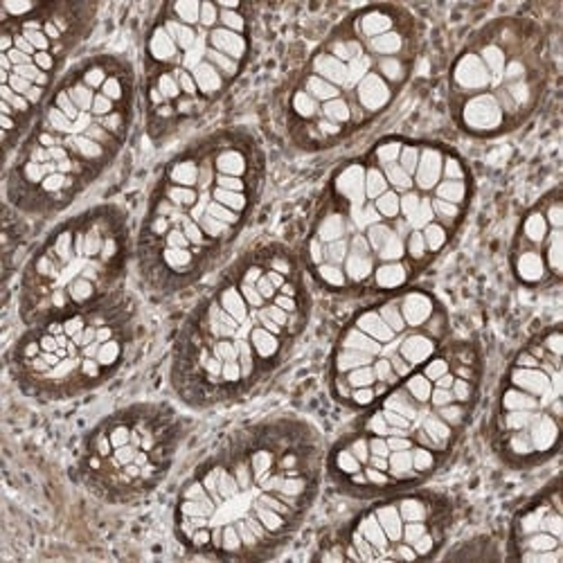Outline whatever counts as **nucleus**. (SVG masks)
Instances as JSON below:
<instances>
[{
  "mask_svg": "<svg viewBox=\"0 0 563 563\" xmlns=\"http://www.w3.org/2000/svg\"><path fill=\"white\" fill-rule=\"evenodd\" d=\"M257 8L176 0L156 8L140 45L137 92L154 145L206 120L249 70Z\"/></svg>",
  "mask_w": 563,
  "mask_h": 563,
  "instance_id": "nucleus-8",
  "label": "nucleus"
},
{
  "mask_svg": "<svg viewBox=\"0 0 563 563\" xmlns=\"http://www.w3.org/2000/svg\"><path fill=\"white\" fill-rule=\"evenodd\" d=\"M311 311L300 255L282 242L251 246L180 320L169 354L172 393L190 410L246 401L291 361Z\"/></svg>",
  "mask_w": 563,
  "mask_h": 563,
  "instance_id": "nucleus-3",
  "label": "nucleus"
},
{
  "mask_svg": "<svg viewBox=\"0 0 563 563\" xmlns=\"http://www.w3.org/2000/svg\"><path fill=\"white\" fill-rule=\"evenodd\" d=\"M137 107V73L126 57L100 53L70 66L10 156L8 206L34 219L66 212L118 163Z\"/></svg>",
  "mask_w": 563,
  "mask_h": 563,
  "instance_id": "nucleus-7",
  "label": "nucleus"
},
{
  "mask_svg": "<svg viewBox=\"0 0 563 563\" xmlns=\"http://www.w3.org/2000/svg\"><path fill=\"white\" fill-rule=\"evenodd\" d=\"M96 3H0V120L5 158L96 30Z\"/></svg>",
  "mask_w": 563,
  "mask_h": 563,
  "instance_id": "nucleus-13",
  "label": "nucleus"
},
{
  "mask_svg": "<svg viewBox=\"0 0 563 563\" xmlns=\"http://www.w3.org/2000/svg\"><path fill=\"white\" fill-rule=\"evenodd\" d=\"M129 214L115 203L86 208L57 223L27 257L16 289L23 327L38 324L124 289L133 262Z\"/></svg>",
  "mask_w": 563,
  "mask_h": 563,
  "instance_id": "nucleus-12",
  "label": "nucleus"
},
{
  "mask_svg": "<svg viewBox=\"0 0 563 563\" xmlns=\"http://www.w3.org/2000/svg\"><path fill=\"white\" fill-rule=\"evenodd\" d=\"M140 336V307L122 289L98 305L25 327L10 350L8 369L23 397L64 404L109 384Z\"/></svg>",
  "mask_w": 563,
  "mask_h": 563,
  "instance_id": "nucleus-11",
  "label": "nucleus"
},
{
  "mask_svg": "<svg viewBox=\"0 0 563 563\" xmlns=\"http://www.w3.org/2000/svg\"><path fill=\"white\" fill-rule=\"evenodd\" d=\"M457 521L449 494L417 487L372 498L330 539L316 559L336 561H429L446 548Z\"/></svg>",
  "mask_w": 563,
  "mask_h": 563,
  "instance_id": "nucleus-16",
  "label": "nucleus"
},
{
  "mask_svg": "<svg viewBox=\"0 0 563 563\" xmlns=\"http://www.w3.org/2000/svg\"><path fill=\"white\" fill-rule=\"evenodd\" d=\"M268 161L249 126L208 131L158 172L140 217L133 264L158 298H174L214 273L251 225Z\"/></svg>",
  "mask_w": 563,
  "mask_h": 563,
  "instance_id": "nucleus-4",
  "label": "nucleus"
},
{
  "mask_svg": "<svg viewBox=\"0 0 563 563\" xmlns=\"http://www.w3.org/2000/svg\"><path fill=\"white\" fill-rule=\"evenodd\" d=\"M478 343L451 339L356 417L327 449L324 478L356 500L424 487L457 453L483 399Z\"/></svg>",
  "mask_w": 563,
  "mask_h": 563,
  "instance_id": "nucleus-5",
  "label": "nucleus"
},
{
  "mask_svg": "<svg viewBox=\"0 0 563 563\" xmlns=\"http://www.w3.org/2000/svg\"><path fill=\"white\" fill-rule=\"evenodd\" d=\"M505 556L521 563L563 561V505L559 478H552L514 511Z\"/></svg>",
  "mask_w": 563,
  "mask_h": 563,
  "instance_id": "nucleus-18",
  "label": "nucleus"
},
{
  "mask_svg": "<svg viewBox=\"0 0 563 563\" xmlns=\"http://www.w3.org/2000/svg\"><path fill=\"white\" fill-rule=\"evenodd\" d=\"M453 339L451 313L424 287L367 300L339 332L324 382L330 397L358 412L429 363Z\"/></svg>",
  "mask_w": 563,
  "mask_h": 563,
  "instance_id": "nucleus-10",
  "label": "nucleus"
},
{
  "mask_svg": "<svg viewBox=\"0 0 563 563\" xmlns=\"http://www.w3.org/2000/svg\"><path fill=\"white\" fill-rule=\"evenodd\" d=\"M552 75L548 30L526 14L496 16L462 43L449 66V115L466 137L511 135L539 113Z\"/></svg>",
  "mask_w": 563,
  "mask_h": 563,
  "instance_id": "nucleus-9",
  "label": "nucleus"
},
{
  "mask_svg": "<svg viewBox=\"0 0 563 563\" xmlns=\"http://www.w3.org/2000/svg\"><path fill=\"white\" fill-rule=\"evenodd\" d=\"M324 460L320 431L296 415H273L230 431L176 494V541L212 561L279 556L320 496Z\"/></svg>",
  "mask_w": 563,
  "mask_h": 563,
  "instance_id": "nucleus-2",
  "label": "nucleus"
},
{
  "mask_svg": "<svg viewBox=\"0 0 563 563\" xmlns=\"http://www.w3.org/2000/svg\"><path fill=\"white\" fill-rule=\"evenodd\" d=\"M185 442V421L167 401L122 406L92 427L77 451V483L107 505H133L169 476Z\"/></svg>",
  "mask_w": 563,
  "mask_h": 563,
  "instance_id": "nucleus-15",
  "label": "nucleus"
},
{
  "mask_svg": "<svg viewBox=\"0 0 563 563\" xmlns=\"http://www.w3.org/2000/svg\"><path fill=\"white\" fill-rule=\"evenodd\" d=\"M424 25L406 5H361L327 32L279 92V126L302 154L352 143L410 86Z\"/></svg>",
  "mask_w": 563,
  "mask_h": 563,
  "instance_id": "nucleus-6",
  "label": "nucleus"
},
{
  "mask_svg": "<svg viewBox=\"0 0 563 563\" xmlns=\"http://www.w3.org/2000/svg\"><path fill=\"white\" fill-rule=\"evenodd\" d=\"M509 273L528 291H556L563 282L561 185L541 195L519 219L509 242Z\"/></svg>",
  "mask_w": 563,
  "mask_h": 563,
  "instance_id": "nucleus-17",
  "label": "nucleus"
},
{
  "mask_svg": "<svg viewBox=\"0 0 563 563\" xmlns=\"http://www.w3.org/2000/svg\"><path fill=\"white\" fill-rule=\"evenodd\" d=\"M561 384L563 334L554 322L514 352L494 393L485 435L494 457L509 472H532L559 455Z\"/></svg>",
  "mask_w": 563,
  "mask_h": 563,
  "instance_id": "nucleus-14",
  "label": "nucleus"
},
{
  "mask_svg": "<svg viewBox=\"0 0 563 563\" xmlns=\"http://www.w3.org/2000/svg\"><path fill=\"white\" fill-rule=\"evenodd\" d=\"M476 178L451 145L384 135L341 161L311 208L300 262L311 287L374 300L417 285L460 238Z\"/></svg>",
  "mask_w": 563,
  "mask_h": 563,
  "instance_id": "nucleus-1",
  "label": "nucleus"
}]
</instances>
